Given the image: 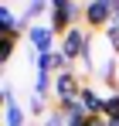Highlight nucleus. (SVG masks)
<instances>
[{
  "label": "nucleus",
  "mask_w": 119,
  "mask_h": 126,
  "mask_svg": "<svg viewBox=\"0 0 119 126\" xmlns=\"http://www.w3.org/2000/svg\"><path fill=\"white\" fill-rule=\"evenodd\" d=\"M112 3H116V17H112V24L119 27V0H112Z\"/></svg>",
  "instance_id": "aec40b11"
},
{
  "label": "nucleus",
  "mask_w": 119,
  "mask_h": 126,
  "mask_svg": "<svg viewBox=\"0 0 119 126\" xmlns=\"http://www.w3.org/2000/svg\"><path fill=\"white\" fill-rule=\"evenodd\" d=\"M58 51H61L72 65L82 62L85 72H92V34H89V27H72V31L61 38Z\"/></svg>",
  "instance_id": "f257e3e1"
},
{
  "label": "nucleus",
  "mask_w": 119,
  "mask_h": 126,
  "mask_svg": "<svg viewBox=\"0 0 119 126\" xmlns=\"http://www.w3.org/2000/svg\"><path fill=\"white\" fill-rule=\"evenodd\" d=\"M109 126H119V119H109Z\"/></svg>",
  "instance_id": "412c9836"
},
{
  "label": "nucleus",
  "mask_w": 119,
  "mask_h": 126,
  "mask_svg": "<svg viewBox=\"0 0 119 126\" xmlns=\"http://www.w3.org/2000/svg\"><path fill=\"white\" fill-rule=\"evenodd\" d=\"M116 17V3L112 0H89L85 3V14H82V24L89 31H105Z\"/></svg>",
  "instance_id": "7ed1b4c3"
},
{
  "label": "nucleus",
  "mask_w": 119,
  "mask_h": 126,
  "mask_svg": "<svg viewBox=\"0 0 119 126\" xmlns=\"http://www.w3.org/2000/svg\"><path fill=\"white\" fill-rule=\"evenodd\" d=\"M17 41H20V38H14V34H0V62H10Z\"/></svg>",
  "instance_id": "ddd939ff"
},
{
  "label": "nucleus",
  "mask_w": 119,
  "mask_h": 126,
  "mask_svg": "<svg viewBox=\"0 0 119 126\" xmlns=\"http://www.w3.org/2000/svg\"><path fill=\"white\" fill-rule=\"evenodd\" d=\"M3 126H27V109L20 102L7 106V109H3Z\"/></svg>",
  "instance_id": "1a4fd4ad"
},
{
  "label": "nucleus",
  "mask_w": 119,
  "mask_h": 126,
  "mask_svg": "<svg viewBox=\"0 0 119 126\" xmlns=\"http://www.w3.org/2000/svg\"><path fill=\"white\" fill-rule=\"evenodd\" d=\"M116 68H119V65H116V58H105V62L99 65V79H102V82H105V85H109L112 92H116V82H119Z\"/></svg>",
  "instance_id": "9d476101"
},
{
  "label": "nucleus",
  "mask_w": 119,
  "mask_h": 126,
  "mask_svg": "<svg viewBox=\"0 0 119 126\" xmlns=\"http://www.w3.org/2000/svg\"><path fill=\"white\" fill-rule=\"evenodd\" d=\"M78 102H82V109H85L89 116H102V102H105V99H102L92 85H85V89H82V95H78Z\"/></svg>",
  "instance_id": "6e6552de"
},
{
  "label": "nucleus",
  "mask_w": 119,
  "mask_h": 126,
  "mask_svg": "<svg viewBox=\"0 0 119 126\" xmlns=\"http://www.w3.org/2000/svg\"><path fill=\"white\" fill-rule=\"evenodd\" d=\"M82 89L85 85L78 82V72L72 68V72H61V75H55V102H75L82 95Z\"/></svg>",
  "instance_id": "20e7f679"
},
{
  "label": "nucleus",
  "mask_w": 119,
  "mask_h": 126,
  "mask_svg": "<svg viewBox=\"0 0 119 126\" xmlns=\"http://www.w3.org/2000/svg\"><path fill=\"white\" fill-rule=\"evenodd\" d=\"M34 65H38V72H51V75L72 72V62L61 55L58 48H55V51H48V55H38V58H34Z\"/></svg>",
  "instance_id": "0eeeda50"
},
{
  "label": "nucleus",
  "mask_w": 119,
  "mask_h": 126,
  "mask_svg": "<svg viewBox=\"0 0 119 126\" xmlns=\"http://www.w3.org/2000/svg\"><path fill=\"white\" fill-rule=\"evenodd\" d=\"M55 31H51V24H34L31 31H27V44H31V55L38 58V55H48V51H55Z\"/></svg>",
  "instance_id": "39448f33"
},
{
  "label": "nucleus",
  "mask_w": 119,
  "mask_h": 126,
  "mask_svg": "<svg viewBox=\"0 0 119 126\" xmlns=\"http://www.w3.org/2000/svg\"><path fill=\"white\" fill-rule=\"evenodd\" d=\"M27 112H34V116H48V95H31V102H27Z\"/></svg>",
  "instance_id": "4468645a"
},
{
  "label": "nucleus",
  "mask_w": 119,
  "mask_h": 126,
  "mask_svg": "<svg viewBox=\"0 0 119 126\" xmlns=\"http://www.w3.org/2000/svg\"><path fill=\"white\" fill-rule=\"evenodd\" d=\"M85 14V3H75V0H51V31L65 38L72 27H78V17Z\"/></svg>",
  "instance_id": "f03ea898"
},
{
  "label": "nucleus",
  "mask_w": 119,
  "mask_h": 126,
  "mask_svg": "<svg viewBox=\"0 0 119 126\" xmlns=\"http://www.w3.org/2000/svg\"><path fill=\"white\" fill-rule=\"evenodd\" d=\"M89 126H109L105 116H89Z\"/></svg>",
  "instance_id": "a211bd4d"
},
{
  "label": "nucleus",
  "mask_w": 119,
  "mask_h": 126,
  "mask_svg": "<svg viewBox=\"0 0 119 126\" xmlns=\"http://www.w3.org/2000/svg\"><path fill=\"white\" fill-rule=\"evenodd\" d=\"M102 116H105V119H119V92H109V95H105Z\"/></svg>",
  "instance_id": "f8f14e48"
},
{
  "label": "nucleus",
  "mask_w": 119,
  "mask_h": 126,
  "mask_svg": "<svg viewBox=\"0 0 119 126\" xmlns=\"http://www.w3.org/2000/svg\"><path fill=\"white\" fill-rule=\"evenodd\" d=\"M34 24L17 17V10L10 3H0V34H14V38H24V31H31Z\"/></svg>",
  "instance_id": "423d86ee"
},
{
  "label": "nucleus",
  "mask_w": 119,
  "mask_h": 126,
  "mask_svg": "<svg viewBox=\"0 0 119 126\" xmlns=\"http://www.w3.org/2000/svg\"><path fill=\"white\" fill-rule=\"evenodd\" d=\"M41 126H68V119H65V116H61L58 109H51V112H48V116H44V119H41Z\"/></svg>",
  "instance_id": "2eb2a0df"
},
{
  "label": "nucleus",
  "mask_w": 119,
  "mask_h": 126,
  "mask_svg": "<svg viewBox=\"0 0 119 126\" xmlns=\"http://www.w3.org/2000/svg\"><path fill=\"white\" fill-rule=\"evenodd\" d=\"M48 10H51V3H48V0H31V3L24 7V14H20V17H24V21H34V17H41V14H48Z\"/></svg>",
  "instance_id": "9b49d317"
},
{
  "label": "nucleus",
  "mask_w": 119,
  "mask_h": 126,
  "mask_svg": "<svg viewBox=\"0 0 119 126\" xmlns=\"http://www.w3.org/2000/svg\"><path fill=\"white\" fill-rule=\"evenodd\" d=\"M0 99H3V109L17 102V99H14V89H10V85H3V89H0Z\"/></svg>",
  "instance_id": "f3484780"
},
{
  "label": "nucleus",
  "mask_w": 119,
  "mask_h": 126,
  "mask_svg": "<svg viewBox=\"0 0 119 126\" xmlns=\"http://www.w3.org/2000/svg\"><path fill=\"white\" fill-rule=\"evenodd\" d=\"M68 126H89V116H75V119H68Z\"/></svg>",
  "instance_id": "6ab92c4d"
},
{
  "label": "nucleus",
  "mask_w": 119,
  "mask_h": 126,
  "mask_svg": "<svg viewBox=\"0 0 119 126\" xmlns=\"http://www.w3.org/2000/svg\"><path fill=\"white\" fill-rule=\"evenodd\" d=\"M105 41H109V48L119 55V27H116V24H109V27H105Z\"/></svg>",
  "instance_id": "dca6fc26"
}]
</instances>
